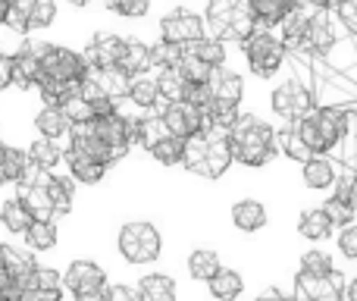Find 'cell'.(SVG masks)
Returning a JSON list of instances; mask_svg holds the SVG:
<instances>
[{
	"label": "cell",
	"mask_w": 357,
	"mask_h": 301,
	"mask_svg": "<svg viewBox=\"0 0 357 301\" xmlns=\"http://www.w3.org/2000/svg\"><path fill=\"white\" fill-rule=\"evenodd\" d=\"M110 301H142L132 283H123V279H113L110 283Z\"/></svg>",
	"instance_id": "bcb514c9"
},
{
	"label": "cell",
	"mask_w": 357,
	"mask_h": 301,
	"mask_svg": "<svg viewBox=\"0 0 357 301\" xmlns=\"http://www.w3.org/2000/svg\"><path fill=\"white\" fill-rule=\"evenodd\" d=\"M100 10L116 19H126V22H138V19H148L154 13V3H148V0H110Z\"/></svg>",
	"instance_id": "d590c367"
},
{
	"label": "cell",
	"mask_w": 357,
	"mask_h": 301,
	"mask_svg": "<svg viewBox=\"0 0 357 301\" xmlns=\"http://www.w3.org/2000/svg\"><path fill=\"white\" fill-rule=\"evenodd\" d=\"M135 292L142 301H178V279L167 270H144L135 277Z\"/></svg>",
	"instance_id": "5bb4252c"
},
{
	"label": "cell",
	"mask_w": 357,
	"mask_h": 301,
	"mask_svg": "<svg viewBox=\"0 0 357 301\" xmlns=\"http://www.w3.org/2000/svg\"><path fill=\"white\" fill-rule=\"evenodd\" d=\"M22 245L29 248L31 254H38V258L50 254L56 245H60V223H56V220H47V223L35 220V223H31V229L25 233Z\"/></svg>",
	"instance_id": "d4e9b609"
},
{
	"label": "cell",
	"mask_w": 357,
	"mask_h": 301,
	"mask_svg": "<svg viewBox=\"0 0 357 301\" xmlns=\"http://www.w3.org/2000/svg\"><path fill=\"white\" fill-rule=\"evenodd\" d=\"M245 289H248V279H245V273L235 270V267H222V270L204 286L210 301H238L245 295Z\"/></svg>",
	"instance_id": "7402d4cb"
},
{
	"label": "cell",
	"mask_w": 357,
	"mask_h": 301,
	"mask_svg": "<svg viewBox=\"0 0 357 301\" xmlns=\"http://www.w3.org/2000/svg\"><path fill=\"white\" fill-rule=\"evenodd\" d=\"M333 195L345 198L348 204H354V207H357V170H354V166L342 163V170H339V182H335Z\"/></svg>",
	"instance_id": "ee69618b"
},
{
	"label": "cell",
	"mask_w": 357,
	"mask_h": 301,
	"mask_svg": "<svg viewBox=\"0 0 357 301\" xmlns=\"http://www.w3.org/2000/svg\"><path fill=\"white\" fill-rule=\"evenodd\" d=\"M35 47L41 54V82H60V85H82L91 75V63L85 54L69 44L35 38Z\"/></svg>",
	"instance_id": "3957f363"
},
{
	"label": "cell",
	"mask_w": 357,
	"mask_h": 301,
	"mask_svg": "<svg viewBox=\"0 0 357 301\" xmlns=\"http://www.w3.org/2000/svg\"><path fill=\"white\" fill-rule=\"evenodd\" d=\"M63 113L69 117L73 129H75V126H88V123H94V110H91V104H88V101L82 98V94L69 98L66 104H63Z\"/></svg>",
	"instance_id": "b9f144b4"
},
{
	"label": "cell",
	"mask_w": 357,
	"mask_h": 301,
	"mask_svg": "<svg viewBox=\"0 0 357 301\" xmlns=\"http://www.w3.org/2000/svg\"><path fill=\"white\" fill-rule=\"evenodd\" d=\"M320 207L329 214V220L335 223V229H345V226H354L357 223V207L348 204L345 198H339V195H326L320 201Z\"/></svg>",
	"instance_id": "8d00e7d4"
},
{
	"label": "cell",
	"mask_w": 357,
	"mask_h": 301,
	"mask_svg": "<svg viewBox=\"0 0 357 301\" xmlns=\"http://www.w3.org/2000/svg\"><path fill=\"white\" fill-rule=\"evenodd\" d=\"M285 298V292L279 289V286H266L264 292H257V295H254V301H282Z\"/></svg>",
	"instance_id": "c3c4849f"
},
{
	"label": "cell",
	"mask_w": 357,
	"mask_h": 301,
	"mask_svg": "<svg viewBox=\"0 0 357 301\" xmlns=\"http://www.w3.org/2000/svg\"><path fill=\"white\" fill-rule=\"evenodd\" d=\"M63 170L79 185H104V179L110 176V166L98 163V160H88V157H75V154H66V166Z\"/></svg>",
	"instance_id": "83f0119b"
},
{
	"label": "cell",
	"mask_w": 357,
	"mask_h": 301,
	"mask_svg": "<svg viewBox=\"0 0 357 301\" xmlns=\"http://www.w3.org/2000/svg\"><path fill=\"white\" fill-rule=\"evenodd\" d=\"M298 235H301L304 242H310V245H323V242L335 239L339 229L329 220L326 210L317 204V207H304L301 214H298Z\"/></svg>",
	"instance_id": "e0dca14e"
},
{
	"label": "cell",
	"mask_w": 357,
	"mask_h": 301,
	"mask_svg": "<svg viewBox=\"0 0 357 301\" xmlns=\"http://www.w3.org/2000/svg\"><path fill=\"white\" fill-rule=\"evenodd\" d=\"M251 10L260 31H279V25L289 19L291 3H285V0H251Z\"/></svg>",
	"instance_id": "f546056e"
},
{
	"label": "cell",
	"mask_w": 357,
	"mask_h": 301,
	"mask_svg": "<svg viewBox=\"0 0 357 301\" xmlns=\"http://www.w3.org/2000/svg\"><path fill=\"white\" fill-rule=\"evenodd\" d=\"M207 157H204V166L197 172V179H207V182H220L235 163L232 154V132L226 129H207Z\"/></svg>",
	"instance_id": "30bf717a"
},
{
	"label": "cell",
	"mask_w": 357,
	"mask_h": 301,
	"mask_svg": "<svg viewBox=\"0 0 357 301\" xmlns=\"http://www.w3.org/2000/svg\"><path fill=\"white\" fill-rule=\"evenodd\" d=\"M25 151H29V160L41 172H60L66 166V145H60V142H47V138L35 135L25 145Z\"/></svg>",
	"instance_id": "603a6c76"
},
{
	"label": "cell",
	"mask_w": 357,
	"mask_h": 301,
	"mask_svg": "<svg viewBox=\"0 0 357 301\" xmlns=\"http://www.w3.org/2000/svg\"><path fill=\"white\" fill-rule=\"evenodd\" d=\"M210 94H213L216 104H226V107H238L245 110V94H248V75L241 73L238 66H226V69H216L207 82Z\"/></svg>",
	"instance_id": "8fae6325"
},
{
	"label": "cell",
	"mask_w": 357,
	"mask_h": 301,
	"mask_svg": "<svg viewBox=\"0 0 357 301\" xmlns=\"http://www.w3.org/2000/svg\"><path fill=\"white\" fill-rule=\"evenodd\" d=\"M178 73L188 79V85H207L210 75L216 73V69H210L204 60H197L195 54H188V50H182V60H178Z\"/></svg>",
	"instance_id": "74e56055"
},
{
	"label": "cell",
	"mask_w": 357,
	"mask_h": 301,
	"mask_svg": "<svg viewBox=\"0 0 357 301\" xmlns=\"http://www.w3.org/2000/svg\"><path fill=\"white\" fill-rule=\"evenodd\" d=\"M3 148H6V142H3V132H0V157H3Z\"/></svg>",
	"instance_id": "f5cc1de1"
},
{
	"label": "cell",
	"mask_w": 357,
	"mask_h": 301,
	"mask_svg": "<svg viewBox=\"0 0 357 301\" xmlns=\"http://www.w3.org/2000/svg\"><path fill=\"white\" fill-rule=\"evenodd\" d=\"M56 16H60V3H54V0H35V6H31V35L29 38H44L56 25Z\"/></svg>",
	"instance_id": "e575fe53"
},
{
	"label": "cell",
	"mask_w": 357,
	"mask_h": 301,
	"mask_svg": "<svg viewBox=\"0 0 357 301\" xmlns=\"http://www.w3.org/2000/svg\"><path fill=\"white\" fill-rule=\"evenodd\" d=\"M113 277L104 264L91 258H75L63 267V286H66L69 298H82V295H94V292L110 289Z\"/></svg>",
	"instance_id": "ba28073f"
},
{
	"label": "cell",
	"mask_w": 357,
	"mask_h": 301,
	"mask_svg": "<svg viewBox=\"0 0 357 301\" xmlns=\"http://www.w3.org/2000/svg\"><path fill=\"white\" fill-rule=\"evenodd\" d=\"M157 79H160V101H167V104H182V101H188V79H185L178 69H167V73H157Z\"/></svg>",
	"instance_id": "836d02e7"
},
{
	"label": "cell",
	"mask_w": 357,
	"mask_h": 301,
	"mask_svg": "<svg viewBox=\"0 0 357 301\" xmlns=\"http://www.w3.org/2000/svg\"><path fill=\"white\" fill-rule=\"evenodd\" d=\"M13 88V57L0 50V94H6Z\"/></svg>",
	"instance_id": "7dc6e473"
},
{
	"label": "cell",
	"mask_w": 357,
	"mask_h": 301,
	"mask_svg": "<svg viewBox=\"0 0 357 301\" xmlns=\"http://www.w3.org/2000/svg\"><path fill=\"white\" fill-rule=\"evenodd\" d=\"M31 6H35V0H10V13H6V25H3L10 35L16 38L31 35Z\"/></svg>",
	"instance_id": "d6a6232c"
},
{
	"label": "cell",
	"mask_w": 357,
	"mask_h": 301,
	"mask_svg": "<svg viewBox=\"0 0 357 301\" xmlns=\"http://www.w3.org/2000/svg\"><path fill=\"white\" fill-rule=\"evenodd\" d=\"M235 13H238V0H210L204 3V22H207V38L226 44V35L235 22Z\"/></svg>",
	"instance_id": "44dd1931"
},
{
	"label": "cell",
	"mask_w": 357,
	"mask_h": 301,
	"mask_svg": "<svg viewBox=\"0 0 357 301\" xmlns=\"http://www.w3.org/2000/svg\"><path fill=\"white\" fill-rule=\"evenodd\" d=\"M44 185H47L50 198H54L56 220H63V216L73 214V210H75V189H79V182H75L66 170H60V172H47Z\"/></svg>",
	"instance_id": "cb8c5ba5"
},
{
	"label": "cell",
	"mask_w": 357,
	"mask_h": 301,
	"mask_svg": "<svg viewBox=\"0 0 357 301\" xmlns=\"http://www.w3.org/2000/svg\"><path fill=\"white\" fill-rule=\"evenodd\" d=\"M241 60H245L248 75L260 82H270L276 75H282L285 63H289V50H285L282 38L276 31H257L254 38H248L241 44Z\"/></svg>",
	"instance_id": "277c9868"
},
{
	"label": "cell",
	"mask_w": 357,
	"mask_h": 301,
	"mask_svg": "<svg viewBox=\"0 0 357 301\" xmlns=\"http://www.w3.org/2000/svg\"><path fill=\"white\" fill-rule=\"evenodd\" d=\"M0 301H22L19 286H16V279L10 277V270H6L3 258H0Z\"/></svg>",
	"instance_id": "f6af8a7d"
},
{
	"label": "cell",
	"mask_w": 357,
	"mask_h": 301,
	"mask_svg": "<svg viewBox=\"0 0 357 301\" xmlns=\"http://www.w3.org/2000/svg\"><path fill=\"white\" fill-rule=\"evenodd\" d=\"M222 267H226L222 264V254L210 245H195L188 254H185V277L197 286H207Z\"/></svg>",
	"instance_id": "2e32d148"
},
{
	"label": "cell",
	"mask_w": 357,
	"mask_h": 301,
	"mask_svg": "<svg viewBox=\"0 0 357 301\" xmlns=\"http://www.w3.org/2000/svg\"><path fill=\"white\" fill-rule=\"evenodd\" d=\"M342 270L339 260H335L333 251H326V248L314 245V248H304L301 254H298V273H310V277H329V273Z\"/></svg>",
	"instance_id": "f1b7e54d"
},
{
	"label": "cell",
	"mask_w": 357,
	"mask_h": 301,
	"mask_svg": "<svg viewBox=\"0 0 357 301\" xmlns=\"http://www.w3.org/2000/svg\"><path fill=\"white\" fill-rule=\"evenodd\" d=\"M351 277L354 273H345V270H335L329 277H310V273L295 270L289 295L295 301H345Z\"/></svg>",
	"instance_id": "8992f818"
},
{
	"label": "cell",
	"mask_w": 357,
	"mask_h": 301,
	"mask_svg": "<svg viewBox=\"0 0 357 301\" xmlns=\"http://www.w3.org/2000/svg\"><path fill=\"white\" fill-rule=\"evenodd\" d=\"M345 301H357V273L351 277V283H348V292H345Z\"/></svg>",
	"instance_id": "681fc988"
},
{
	"label": "cell",
	"mask_w": 357,
	"mask_h": 301,
	"mask_svg": "<svg viewBox=\"0 0 357 301\" xmlns=\"http://www.w3.org/2000/svg\"><path fill=\"white\" fill-rule=\"evenodd\" d=\"M157 117H163V126H167V132L178 142H188V138H197L207 132V119H204V113L197 110V107H191L188 101H182V104H167V101H160V107H157Z\"/></svg>",
	"instance_id": "9c48e42d"
},
{
	"label": "cell",
	"mask_w": 357,
	"mask_h": 301,
	"mask_svg": "<svg viewBox=\"0 0 357 301\" xmlns=\"http://www.w3.org/2000/svg\"><path fill=\"white\" fill-rule=\"evenodd\" d=\"M44 179H47V172H44L35 185H19V189H13V195H16L19 201L31 210V216H35V220L47 223V220H56V207H54V198H50ZM56 223H60V220H56Z\"/></svg>",
	"instance_id": "ac0fdd59"
},
{
	"label": "cell",
	"mask_w": 357,
	"mask_h": 301,
	"mask_svg": "<svg viewBox=\"0 0 357 301\" xmlns=\"http://www.w3.org/2000/svg\"><path fill=\"white\" fill-rule=\"evenodd\" d=\"M113 248L116 258L132 270H154V264L163 258V233L154 220H126L119 223Z\"/></svg>",
	"instance_id": "7a4b0ae2"
},
{
	"label": "cell",
	"mask_w": 357,
	"mask_h": 301,
	"mask_svg": "<svg viewBox=\"0 0 357 301\" xmlns=\"http://www.w3.org/2000/svg\"><path fill=\"white\" fill-rule=\"evenodd\" d=\"M157 35L178 50L195 47L207 38V22H204V6H167L157 16Z\"/></svg>",
	"instance_id": "5b68a950"
},
{
	"label": "cell",
	"mask_w": 357,
	"mask_h": 301,
	"mask_svg": "<svg viewBox=\"0 0 357 301\" xmlns=\"http://www.w3.org/2000/svg\"><path fill=\"white\" fill-rule=\"evenodd\" d=\"M10 185V179H6V172H3V160H0V189H6Z\"/></svg>",
	"instance_id": "816d5d0a"
},
{
	"label": "cell",
	"mask_w": 357,
	"mask_h": 301,
	"mask_svg": "<svg viewBox=\"0 0 357 301\" xmlns=\"http://www.w3.org/2000/svg\"><path fill=\"white\" fill-rule=\"evenodd\" d=\"M151 54H154V73H167V69H176L178 60H182V50L167 44L163 38L151 41Z\"/></svg>",
	"instance_id": "60d3db41"
},
{
	"label": "cell",
	"mask_w": 357,
	"mask_h": 301,
	"mask_svg": "<svg viewBox=\"0 0 357 301\" xmlns=\"http://www.w3.org/2000/svg\"><path fill=\"white\" fill-rule=\"evenodd\" d=\"M295 129H298V135H301V142L307 145V151L314 154V157H329L326 142H323V132H320V126H317L314 113H310L307 119H301V123H298Z\"/></svg>",
	"instance_id": "f35d334b"
},
{
	"label": "cell",
	"mask_w": 357,
	"mask_h": 301,
	"mask_svg": "<svg viewBox=\"0 0 357 301\" xmlns=\"http://www.w3.org/2000/svg\"><path fill=\"white\" fill-rule=\"evenodd\" d=\"M148 157L154 160L157 166H167V170H182V160H185V142H178V138L167 135L163 142H157L154 148L148 151Z\"/></svg>",
	"instance_id": "1f68e13d"
},
{
	"label": "cell",
	"mask_w": 357,
	"mask_h": 301,
	"mask_svg": "<svg viewBox=\"0 0 357 301\" xmlns=\"http://www.w3.org/2000/svg\"><path fill=\"white\" fill-rule=\"evenodd\" d=\"M6 13H10V0H0V31L6 25Z\"/></svg>",
	"instance_id": "f907efd6"
},
{
	"label": "cell",
	"mask_w": 357,
	"mask_h": 301,
	"mask_svg": "<svg viewBox=\"0 0 357 301\" xmlns=\"http://www.w3.org/2000/svg\"><path fill=\"white\" fill-rule=\"evenodd\" d=\"M335 254H339L342 260H348V264L357 267V223L354 226L339 229V235H335Z\"/></svg>",
	"instance_id": "7bdbcfd3"
},
{
	"label": "cell",
	"mask_w": 357,
	"mask_h": 301,
	"mask_svg": "<svg viewBox=\"0 0 357 301\" xmlns=\"http://www.w3.org/2000/svg\"><path fill=\"white\" fill-rule=\"evenodd\" d=\"M188 54L204 60L210 69H226V66H232V57H238V47H229V44L216 41V38H204L195 47H188Z\"/></svg>",
	"instance_id": "4316f807"
},
{
	"label": "cell",
	"mask_w": 357,
	"mask_h": 301,
	"mask_svg": "<svg viewBox=\"0 0 357 301\" xmlns=\"http://www.w3.org/2000/svg\"><path fill=\"white\" fill-rule=\"evenodd\" d=\"M342 163L335 157H310L301 166V182L307 191H320V195H333L335 182H339Z\"/></svg>",
	"instance_id": "9a60e30c"
},
{
	"label": "cell",
	"mask_w": 357,
	"mask_h": 301,
	"mask_svg": "<svg viewBox=\"0 0 357 301\" xmlns=\"http://www.w3.org/2000/svg\"><path fill=\"white\" fill-rule=\"evenodd\" d=\"M126 50H129V35L113 31V29H100L85 41L82 54L91 63L94 73H113V69L123 66Z\"/></svg>",
	"instance_id": "52a82bcc"
},
{
	"label": "cell",
	"mask_w": 357,
	"mask_h": 301,
	"mask_svg": "<svg viewBox=\"0 0 357 301\" xmlns=\"http://www.w3.org/2000/svg\"><path fill=\"white\" fill-rule=\"evenodd\" d=\"M276 145H279V154H282L285 160H291V163L304 166L314 154L307 151V145L301 142V135H298L295 126H276Z\"/></svg>",
	"instance_id": "4dcf8cb0"
},
{
	"label": "cell",
	"mask_w": 357,
	"mask_h": 301,
	"mask_svg": "<svg viewBox=\"0 0 357 301\" xmlns=\"http://www.w3.org/2000/svg\"><path fill=\"white\" fill-rule=\"evenodd\" d=\"M31 223H35V216H31V210L25 207L16 195L0 198V226H3V233L10 235V242H16V239L22 242L25 233L31 229Z\"/></svg>",
	"instance_id": "d6986e66"
},
{
	"label": "cell",
	"mask_w": 357,
	"mask_h": 301,
	"mask_svg": "<svg viewBox=\"0 0 357 301\" xmlns=\"http://www.w3.org/2000/svg\"><path fill=\"white\" fill-rule=\"evenodd\" d=\"M204 157H207V135H197L185 142V160H182V170L188 176H197L204 166Z\"/></svg>",
	"instance_id": "ab89813d"
},
{
	"label": "cell",
	"mask_w": 357,
	"mask_h": 301,
	"mask_svg": "<svg viewBox=\"0 0 357 301\" xmlns=\"http://www.w3.org/2000/svg\"><path fill=\"white\" fill-rule=\"evenodd\" d=\"M229 223H232V229L241 235H257V233H264L266 223H270V210H266V204L260 201V198L241 195V198H235L232 207H229Z\"/></svg>",
	"instance_id": "7c38bea8"
},
{
	"label": "cell",
	"mask_w": 357,
	"mask_h": 301,
	"mask_svg": "<svg viewBox=\"0 0 357 301\" xmlns=\"http://www.w3.org/2000/svg\"><path fill=\"white\" fill-rule=\"evenodd\" d=\"M31 126H35V135L47 138V142L66 145L69 135H73V123H69V117L63 113V107H54V104H38L35 117H31Z\"/></svg>",
	"instance_id": "4fadbf2b"
},
{
	"label": "cell",
	"mask_w": 357,
	"mask_h": 301,
	"mask_svg": "<svg viewBox=\"0 0 357 301\" xmlns=\"http://www.w3.org/2000/svg\"><path fill=\"white\" fill-rule=\"evenodd\" d=\"M123 69L129 79L144 73H154V54H151V41L148 38H129V50L123 57Z\"/></svg>",
	"instance_id": "484cf974"
},
{
	"label": "cell",
	"mask_w": 357,
	"mask_h": 301,
	"mask_svg": "<svg viewBox=\"0 0 357 301\" xmlns=\"http://www.w3.org/2000/svg\"><path fill=\"white\" fill-rule=\"evenodd\" d=\"M232 154L235 163L245 170H264L279 157L276 145V126L273 119L260 117L254 110H245L238 126L232 129Z\"/></svg>",
	"instance_id": "6da1fadb"
},
{
	"label": "cell",
	"mask_w": 357,
	"mask_h": 301,
	"mask_svg": "<svg viewBox=\"0 0 357 301\" xmlns=\"http://www.w3.org/2000/svg\"><path fill=\"white\" fill-rule=\"evenodd\" d=\"M126 101H129L135 110H142L144 117L154 113L157 107H160V79H157V73H144V75L129 79V94H126Z\"/></svg>",
	"instance_id": "ffe728a7"
}]
</instances>
